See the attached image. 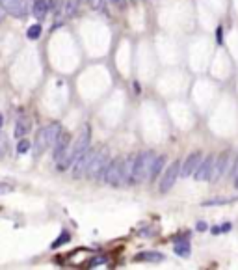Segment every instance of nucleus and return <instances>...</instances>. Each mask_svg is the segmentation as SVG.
Here are the masks:
<instances>
[{
  "instance_id": "b1692460",
  "label": "nucleus",
  "mask_w": 238,
  "mask_h": 270,
  "mask_svg": "<svg viewBox=\"0 0 238 270\" xmlns=\"http://www.w3.org/2000/svg\"><path fill=\"white\" fill-rule=\"evenodd\" d=\"M8 146H9V140L0 134V158H4L8 155Z\"/></svg>"
},
{
  "instance_id": "dca6fc26",
  "label": "nucleus",
  "mask_w": 238,
  "mask_h": 270,
  "mask_svg": "<svg viewBox=\"0 0 238 270\" xmlns=\"http://www.w3.org/2000/svg\"><path fill=\"white\" fill-rule=\"evenodd\" d=\"M30 129H32V123H30V120H28L26 116H21L17 120V123H15V138H23V136H26L28 132H30Z\"/></svg>"
},
{
  "instance_id": "a878e982",
  "label": "nucleus",
  "mask_w": 238,
  "mask_h": 270,
  "mask_svg": "<svg viewBox=\"0 0 238 270\" xmlns=\"http://www.w3.org/2000/svg\"><path fill=\"white\" fill-rule=\"evenodd\" d=\"M9 192H13V186L4 183V181H0V196H6L9 194Z\"/></svg>"
},
{
  "instance_id": "2f4dec72",
  "label": "nucleus",
  "mask_w": 238,
  "mask_h": 270,
  "mask_svg": "<svg viewBox=\"0 0 238 270\" xmlns=\"http://www.w3.org/2000/svg\"><path fill=\"white\" fill-rule=\"evenodd\" d=\"M4 15H6V11H4V8L0 6V23H2V19H4Z\"/></svg>"
},
{
  "instance_id": "1a4fd4ad",
  "label": "nucleus",
  "mask_w": 238,
  "mask_h": 270,
  "mask_svg": "<svg viewBox=\"0 0 238 270\" xmlns=\"http://www.w3.org/2000/svg\"><path fill=\"white\" fill-rule=\"evenodd\" d=\"M231 160H229V151H225V153H221L218 158H214V166H212V175H211V181L212 183H216V181H220L221 177L225 175V172H227V168H229Z\"/></svg>"
},
{
  "instance_id": "f704fd0d",
  "label": "nucleus",
  "mask_w": 238,
  "mask_h": 270,
  "mask_svg": "<svg viewBox=\"0 0 238 270\" xmlns=\"http://www.w3.org/2000/svg\"><path fill=\"white\" fill-rule=\"evenodd\" d=\"M235 186H237V188H238V177H237V179H235Z\"/></svg>"
},
{
  "instance_id": "f3484780",
  "label": "nucleus",
  "mask_w": 238,
  "mask_h": 270,
  "mask_svg": "<svg viewBox=\"0 0 238 270\" xmlns=\"http://www.w3.org/2000/svg\"><path fill=\"white\" fill-rule=\"evenodd\" d=\"M164 162H166V157H164V155H160V157H155V158H153V162H151V168H149V179H151V181L160 175V172H162V166H164Z\"/></svg>"
},
{
  "instance_id": "7c9ffc66",
  "label": "nucleus",
  "mask_w": 238,
  "mask_h": 270,
  "mask_svg": "<svg viewBox=\"0 0 238 270\" xmlns=\"http://www.w3.org/2000/svg\"><path fill=\"white\" fill-rule=\"evenodd\" d=\"M211 231H212V235H220V233H221V231H220V225H214Z\"/></svg>"
},
{
  "instance_id": "6ab92c4d",
  "label": "nucleus",
  "mask_w": 238,
  "mask_h": 270,
  "mask_svg": "<svg viewBox=\"0 0 238 270\" xmlns=\"http://www.w3.org/2000/svg\"><path fill=\"white\" fill-rule=\"evenodd\" d=\"M82 0H65V17H73L74 13L78 11V6H80Z\"/></svg>"
},
{
  "instance_id": "a211bd4d",
  "label": "nucleus",
  "mask_w": 238,
  "mask_h": 270,
  "mask_svg": "<svg viewBox=\"0 0 238 270\" xmlns=\"http://www.w3.org/2000/svg\"><path fill=\"white\" fill-rule=\"evenodd\" d=\"M69 241H71V233L65 231V229H64V231L60 233V237H58V239H56V241L50 244V250H58V248L65 246V244H67Z\"/></svg>"
},
{
  "instance_id": "bb28decb",
  "label": "nucleus",
  "mask_w": 238,
  "mask_h": 270,
  "mask_svg": "<svg viewBox=\"0 0 238 270\" xmlns=\"http://www.w3.org/2000/svg\"><path fill=\"white\" fill-rule=\"evenodd\" d=\"M110 2L118 8H125V4H127V0H110Z\"/></svg>"
},
{
  "instance_id": "393cba45",
  "label": "nucleus",
  "mask_w": 238,
  "mask_h": 270,
  "mask_svg": "<svg viewBox=\"0 0 238 270\" xmlns=\"http://www.w3.org/2000/svg\"><path fill=\"white\" fill-rule=\"evenodd\" d=\"M88 4L95 11H104V0H88Z\"/></svg>"
},
{
  "instance_id": "0eeeda50",
  "label": "nucleus",
  "mask_w": 238,
  "mask_h": 270,
  "mask_svg": "<svg viewBox=\"0 0 238 270\" xmlns=\"http://www.w3.org/2000/svg\"><path fill=\"white\" fill-rule=\"evenodd\" d=\"M69 146H71V134L62 130L58 134L56 142L52 144V158H54V162H58L60 158L64 157L65 153H67V149H69Z\"/></svg>"
},
{
  "instance_id": "6e6552de",
  "label": "nucleus",
  "mask_w": 238,
  "mask_h": 270,
  "mask_svg": "<svg viewBox=\"0 0 238 270\" xmlns=\"http://www.w3.org/2000/svg\"><path fill=\"white\" fill-rule=\"evenodd\" d=\"M93 153H95V149H86L80 157L74 160L73 164H71V173H73L74 179H80V177L86 173V168H88V164H90V160H92Z\"/></svg>"
},
{
  "instance_id": "4be33fe9",
  "label": "nucleus",
  "mask_w": 238,
  "mask_h": 270,
  "mask_svg": "<svg viewBox=\"0 0 238 270\" xmlns=\"http://www.w3.org/2000/svg\"><path fill=\"white\" fill-rule=\"evenodd\" d=\"M30 149H32V144H30L24 136H23V138H19V144H17V153L19 155H24V153H28Z\"/></svg>"
},
{
  "instance_id": "9b49d317",
  "label": "nucleus",
  "mask_w": 238,
  "mask_h": 270,
  "mask_svg": "<svg viewBox=\"0 0 238 270\" xmlns=\"http://www.w3.org/2000/svg\"><path fill=\"white\" fill-rule=\"evenodd\" d=\"M201 151H193V153H190L188 157H186V160H184L183 164H181V177H192V173L195 172V168L199 166V162H201Z\"/></svg>"
},
{
  "instance_id": "473e14b6",
  "label": "nucleus",
  "mask_w": 238,
  "mask_h": 270,
  "mask_svg": "<svg viewBox=\"0 0 238 270\" xmlns=\"http://www.w3.org/2000/svg\"><path fill=\"white\" fill-rule=\"evenodd\" d=\"M218 43H223V41H221V28H218Z\"/></svg>"
},
{
  "instance_id": "412c9836",
  "label": "nucleus",
  "mask_w": 238,
  "mask_h": 270,
  "mask_svg": "<svg viewBox=\"0 0 238 270\" xmlns=\"http://www.w3.org/2000/svg\"><path fill=\"white\" fill-rule=\"evenodd\" d=\"M41 32H43V28H41V25H39V23H36V25H32V26H28V30H26V37H28V39H32V41H36V39H39V36H41Z\"/></svg>"
},
{
  "instance_id": "f03ea898",
  "label": "nucleus",
  "mask_w": 238,
  "mask_h": 270,
  "mask_svg": "<svg viewBox=\"0 0 238 270\" xmlns=\"http://www.w3.org/2000/svg\"><path fill=\"white\" fill-rule=\"evenodd\" d=\"M155 158L153 151H142L140 155L134 157L132 160V170H130V177H128V185H140L145 179H149V168Z\"/></svg>"
},
{
  "instance_id": "cd10ccee",
  "label": "nucleus",
  "mask_w": 238,
  "mask_h": 270,
  "mask_svg": "<svg viewBox=\"0 0 238 270\" xmlns=\"http://www.w3.org/2000/svg\"><path fill=\"white\" fill-rule=\"evenodd\" d=\"M207 227H209V225H207L205 222H197V225H195L197 231H207Z\"/></svg>"
},
{
  "instance_id": "9d476101",
  "label": "nucleus",
  "mask_w": 238,
  "mask_h": 270,
  "mask_svg": "<svg viewBox=\"0 0 238 270\" xmlns=\"http://www.w3.org/2000/svg\"><path fill=\"white\" fill-rule=\"evenodd\" d=\"M212 166H214V157L209 155V157L201 158L199 166L195 168L192 175L195 181H211V175H212Z\"/></svg>"
},
{
  "instance_id": "f8f14e48",
  "label": "nucleus",
  "mask_w": 238,
  "mask_h": 270,
  "mask_svg": "<svg viewBox=\"0 0 238 270\" xmlns=\"http://www.w3.org/2000/svg\"><path fill=\"white\" fill-rule=\"evenodd\" d=\"M34 157H41L43 153H45L47 149L50 147V144H48V138H47V130L45 127H41V129L37 130L36 134V140H34Z\"/></svg>"
},
{
  "instance_id": "c9c22d12",
  "label": "nucleus",
  "mask_w": 238,
  "mask_h": 270,
  "mask_svg": "<svg viewBox=\"0 0 238 270\" xmlns=\"http://www.w3.org/2000/svg\"><path fill=\"white\" fill-rule=\"evenodd\" d=\"M130 2H138V0H130Z\"/></svg>"
},
{
  "instance_id": "7ed1b4c3",
  "label": "nucleus",
  "mask_w": 238,
  "mask_h": 270,
  "mask_svg": "<svg viewBox=\"0 0 238 270\" xmlns=\"http://www.w3.org/2000/svg\"><path fill=\"white\" fill-rule=\"evenodd\" d=\"M101 183H106V185L112 186H121V185H127V172H125V160L121 158H114L110 162L106 164L104 172H102Z\"/></svg>"
},
{
  "instance_id": "c85d7f7f",
  "label": "nucleus",
  "mask_w": 238,
  "mask_h": 270,
  "mask_svg": "<svg viewBox=\"0 0 238 270\" xmlns=\"http://www.w3.org/2000/svg\"><path fill=\"white\" fill-rule=\"evenodd\" d=\"M220 231H221V233L231 231V223H225V225H220Z\"/></svg>"
},
{
  "instance_id": "ddd939ff",
  "label": "nucleus",
  "mask_w": 238,
  "mask_h": 270,
  "mask_svg": "<svg viewBox=\"0 0 238 270\" xmlns=\"http://www.w3.org/2000/svg\"><path fill=\"white\" fill-rule=\"evenodd\" d=\"M190 239L188 235H183V237H177L175 239V253L179 257H190Z\"/></svg>"
},
{
  "instance_id": "423d86ee",
  "label": "nucleus",
  "mask_w": 238,
  "mask_h": 270,
  "mask_svg": "<svg viewBox=\"0 0 238 270\" xmlns=\"http://www.w3.org/2000/svg\"><path fill=\"white\" fill-rule=\"evenodd\" d=\"M0 6L4 11L15 19H24L26 17V0H0Z\"/></svg>"
},
{
  "instance_id": "aec40b11",
  "label": "nucleus",
  "mask_w": 238,
  "mask_h": 270,
  "mask_svg": "<svg viewBox=\"0 0 238 270\" xmlns=\"http://www.w3.org/2000/svg\"><path fill=\"white\" fill-rule=\"evenodd\" d=\"M238 197H214V199H207V201H203V207H214V205H225V203H231V201H237Z\"/></svg>"
},
{
  "instance_id": "2eb2a0df",
  "label": "nucleus",
  "mask_w": 238,
  "mask_h": 270,
  "mask_svg": "<svg viewBox=\"0 0 238 270\" xmlns=\"http://www.w3.org/2000/svg\"><path fill=\"white\" fill-rule=\"evenodd\" d=\"M134 261L138 263H160L164 261V253L160 251H140L134 255Z\"/></svg>"
},
{
  "instance_id": "c756f323",
  "label": "nucleus",
  "mask_w": 238,
  "mask_h": 270,
  "mask_svg": "<svg viewBox=\"0 0 238 270\" xmlns=\"http://www.w3.org/2000/svg\"><path fill=\"white\" fill-rule=\"evenodd\" d=\"M233 177L237 179L238 177V158H237V162H235V170H233Z\"/></svg>"
},
{
  "instance_id": "4468645a",
  "label": "nucleus",
  "mask_w": 238,
  "mask_h": 270,
  "mask_svg": "<svg viewBox=\"0 0 238 270\" xmlns=\"http://www.w3.org/2000/svg\"><path fill=\"white\" fill-rule=\"evenodd\" d=\"M30 11H32V15H34L37 21H43V19L47 17V13L50 11V9H48V0H34Z\"/></svg>"
},
{
  "instance_id": "39448f33",
  "label": "nucleus",
  "mask_w": 238,
  "mask_h": 270,
  "mask_svg": "<svg viewBox=\"0 0 238 270\" xmlns=\"http://www.w3.org/2000/svg\"><path fill=\"white\" fill-rule=\"evenodd\" d=\"M179 175H181V162L175 160L173 164L164 172V175H162V179H160V185H158V190H160L162 194L169 192V190L173 188L175 183H177Z\"/></svg>"
},
{
  "instance_id": "f257e3e1",
  "label": "nucleus",
  "mask_w": 238,
  "mask_h": 270,
  "mask_svg": "<svg viewBox=\"0 0 238 270\" xmlns=\"http://www.w3.org/2000/svg\"><path fill=\"white\" fill-rule=\"evenodd\" d=\"M90 146H92V127H90V125H84L80 134H78V140H76L74 144H71L69 149H67V153L56 162L58 170H60V172H65L67 168H71V164L82 155L86 149H90Z\"/></svg>"
},
{
  "instance_id": "20e7f679",
  "label": "nucleus",
  "mask_w": 238,
  "mask_h": 270,
  "mask_svg": "<svg viewBox=\"0 0 238 270\" xmlns=\"http://www.w3.org/2000/svg\"><path fill=\"white\" fill-rule=\"evenodd\" d=\"M108 162H110V151L106 147L95 149V153H93V157L92 160H90L88 168H86V173H84V175L88 177V179H97V181H99Z\"/></svg>"
},
{
  "instance_id": "5701e85b",
  "label": "nucleus",
  "mask_w": 238,
  "mask_h": 270,
  "mask_svg": "<svg viewBox=\"0 0 238 270\" xmlns=\"http://www.w3.org/2000/svg\"><path fill=\"white\" fill-rule=\"evenodd\" d=\"M101 265H106V257H104V255H99V257H93V259L88 261V267H90V269H97V267H101Z\"/></svg>"
},
{
  "instance_id": "72a5a7b5",
  "label": "nucleus",
  "mask_w": 238,
  "mask_h": 270,
  "mask_svg": "<svg viewBox=\"0 0 238 270\" xmlns=\"http://www.w3.org/2000/svg\"><path fill=\"white\" fill-rule=\"evenodd\" d=\"M2 127H4V116L0 114V132H2Z\"/></svg>"
}]
</instances>
